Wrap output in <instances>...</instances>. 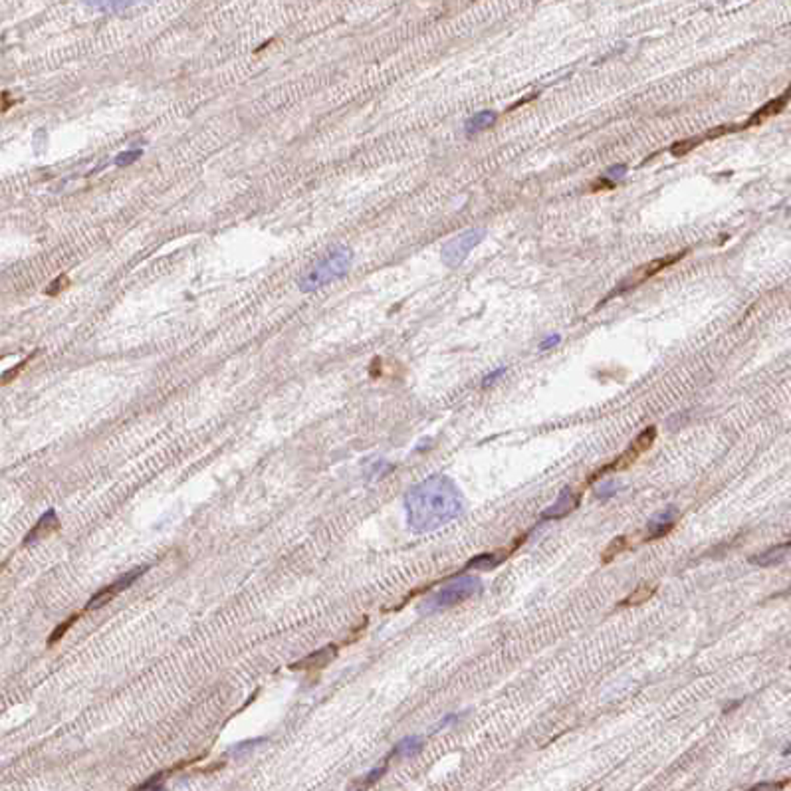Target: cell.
<instances>
[{
	"mask_svg": "<svg viewBox=\"0 0 791 791\" xmlns=\"http://www.w3.org/2000/svg\"><path fill=\"white\" fill-rule=\"evenodd\" d=\"M560 340H561L560 335H558V333H553V335H550L548 340H544L541 343H539V349H541V352H548V349H551L553 345H558V343H560Z\"/></svg>",
	"mask_w": 791,
	"mask_h": 791,
	"instance_id": "obj_28",
	"label": "cell"
},
{
	"mask_svg": "<svg viewBox=\"0 0 791 791\" xmlns=\"http://www.w3.org/2000/svg\"><path fill=\"white\" fill-rule=\"evenodd\" d=\"M143 155V151L141 149H131V151H123V153H120L117 157H115V165L117 167H129L133 165L139 157Z\"/></svg>",
	"mask_w": 791,
	"mask_h": 791,
	"instance_id": "obj_22",
	"label": "cell"
},
{
	"mask_svg": "<svg viewBox=\"0 0 791 791\" xmlns=\"http://www.w3.org/2000/svg\"><path fill=\"white\" fill-rule=\"evenodd\" d=\"M516 546H514V548H516ZM514 548H502V550L486 551V553H480V555H474L472 560L464 565L462 572H470V570H474V572H490V570H494L498 565H502V563L512 555Z\"/></svg>",
	"mask_w": 791,
	"mask_h": 791,
	"instance_id": "obj_9",
	"label": "cell"
},
{
	"mask_svg": "<svg viewBox=\"0 0 791 791\" xmlns=\"http://www.w3.org/2000/svg\"><path fill=\"white\" fill-rule=\"evenodd\" d=\"M787 551V546H780V548H773V550L769 551H764V553H759V555H756V558H752V563H758V565H764V567H768V565H773V563H778V561L783 560V553Z\"/></svg>",
	"mask_w": 791,
	"mask_h": 791,
	"instance_id": "obj_18",
	"label": "cell"
},
{
	"mask_svg": "<svg viewBox=\"0 0 791 791\" xmlns=\"http://www.w3.org/2000/svg\"><path fill=\"white\" fill-rule=\"evenodd\" d=\"M157 790V787H163V773H159V776H153L149 781H145V783H141L137 790Z\"/></svg>",
	"mask_w": 791,
	"mask_h": 791,
	"instance_id": "obj_25",
	"label": "cell"
},
{
	"mask_svg": "<svg viewBox=\"0 0 791 791\" xmlns=\"http://www.w3.org/2000/svg\"><path fill=\"white\" fill-rule=\"evenodd\" d=\"M657 593V585H650V583H643V585H638L637 589L633 591V593L629 595V597H625L623 601H621V605L623 607H631V605H641L645 603V601H648L652 595Z\"/></svg>",
	"mask_w": 791,
	"mask_h": 791,
	"instance_id": "obj_17",
	"label": "cell"
},
{
	"mask_svg": "<svg viewBox=\"0 0 791 791\" xmlns=\"http://www.w3.org/2000/svg\"><path fill=\"white\" fill-rule=\"evenodd\" d=\"M617 490H619V484L615 480H605L601 486L595 488V496L599 500H609V498H613L617 494Z\"/></svg>",
	"mask_w": 791,
	"mask_h": 791,
	"instance_id": "obj_21",
	"label": "cell"
},
{
	"mask_svg": "<svg viewBox=\"0 0 791 791\" xmlns=\"http://www.w3.org/2000/svg\"><path fill=\"white\" fill-rule=\"evenodd\" d=\"M496 117H498V115H496L494 111L490 110L480 111V113L472 115L470 120H466V123H464V131H466V135H476V133L484 131V129H490V127L496 123Z\"/></svg>",
	"mask_w": 791,
	"mask_h": 791,
	"instance_id": "obj_15",
	"label": "cell"
},
{
	"mask_svg": "<svg viewBox=\"0 0 791 791\" xmlns=\"http://www.w3.org/2000/svg\"><path fill=\"white\" fill-rule=\"evenodd\" d=\"M385 769H387V768L383 766V768H379V769H375V771H371V773H369V780H367V781L371 783V781L379 780V778H381V776L385 773Z\"/></svg>",
	"mask_w": 791,
	"mask_h": 791,
	"instance_id": "obj_31",
	"label": "cell"
},
{
	"mask_svg": "<svg viewBox=\"0 0 791 791\" xmlns=\"http://www.w3.org/2000/svg\"><path fill=\"white\" fill-rule=\"evenodd\" d=\"M409 527L417 534L435 532L451 524L464 512V498L449 476L435 474L405 496Z\"/></svg>",
	"mask_w": 791,
	"mask_h": 791,
	"instance_id": "obj_1",
	"label": "cell"
},
{
	"mask_svg": "<svg viewBox=\"0 0 791 791\" xmlns=\"http://www.w3.org/2000/svg\"><path fill=\"white\" fill-rule=\"evenodd\" d=\"M423 750V738L420 736H409L403 738L393 750V756L397 758H413L417 756L418 752Z\"/></svg>",
	"mask_w": 791,
	"mask_h": 791,
	"instance_id": "obj_16",
	"label": "cell"
},
{
	"mask_svg": "<svg viewBox=\"0 0 791 791\" xmlns=\"http://www.w3.org/2000/svg\"><path fill=\"white\" fill-rule=\"evenodd\" d=\"M353 250L349 246H337L326 256H321L318 262L309 268L306 274L297 280V288L302 294H311L326 288L331 282H337L340 278L352 270Z\"/></svg>",
	"mask_w": 791,
	"mask_h": 791,
	"instance_id": "obj_2",
	"label": "cell"
},
{
	"mask_svg": "<svg viewBox=\"0 0 791 791\" xmlns=\"http://www.w3.org/2000/svg\"><path fill=\"white\" fill-rule=\"evenodd\" d=\"M480 591H482V583L478 577L462 575V577H456L454 581L446 583L444 587H440L439 591L429 595L423 603L418 605V613L420 615L440 613L444 609H451V607H456V605L472 599L474 595H478Z\"/></svg>",
	"mask_w": 791,
	"mask_h": 791,
	"instance_id": "obj_3",
	"label": "cell"
},
{
	"mask_svg": "<svg viewBox=\"0 0 791 791\" xmlns=\"http://www.w3.org/2000/svg\"><path fill=\"white\" fill-rule=\"evenodd\" d=\"M145 572H147V567H137V570H133V572H129L127 575L120 577L115 583L108 585L105 589H101L98 595H94V597L89 599L88 609H99V607H103L105 603H110L111 599H115V595L121 593V591L127 589V587H131L133 583H135V579L141 577Z\"/></svg>",
	"mask_w": 791,
	"mask_h": 791,
	"instance_id": "obj_8",
	"label": "cell"
},
{
	"mask_svg": "<svg viewBox=\"0 0 791 791\" xmlns=\"http://www.w3.org/2000/svg\"><path fill=\"white\" fill-rule=\"evenodd\" d=\"M674 522H676V508H667L664 512L657 514V516L648 522V534H647L648 541L664 538V536L671 532L672 527H674Z\"/></svg>",
	"mask_w": 791,
	"mask_h": 791,
	"instance_id": "obj_10",
	"label": "cell"
},
{
	"mask_svg": "<svg viewBox=\"0 0 791 791\" xmlns=\"http://www.w3.org/2000/svg\"><path fill=\"white\" fill-rule=\"evenodd\" d=\"M579 502H581L579 492H575L572 488H563L561 494L558 496V500L539 514V522H550V520H561V517L570 516L573 510H577Z\"/></svg>",
	"mask_w": 791,
	"mask_h": 791,
	"instance_id": "obj_7",
	"label": "cell"
},
{
	"mask_svg": "<svg viewBox=\"0 0 791 791\" xmlns=\"http://www.w3.org/2000/svg\"><path fill=\"white\" fill-rule=\"evenodd\" d=\"M684 254L686 252H676V254H671V256H664V258H657V260H650V262H647L645 266H641L638 270H635L631 276H626L625 280H623V284H619V288L617 290H613L611 294H609V297H615L617 294H625V292H629V290H633V288L641 286L643 282H647L648 278H652V276H657L660 272V270H664V268H669V266H672L674 262H679L681 258H684ZM607 297V300H609Z\"/></svg>",
	"mask_w": 791,
	"mask_h": 791,
	"instance_id": "obj_6",
	"label": "cell"
},
{
	"mask_svg": "<svg viewBox=\"0 0 791 791\" xmlns=\"http://www.w3.org/2000/svg\"><path fill=\"white\" fill-rule=\"evenodd\" d=\"M335 655H337V647H333V645H328V647H323L321 650H316L314 655H309V657H306V659H302L300 662H296V664H292V669H302V671L323 669V667H328V664H330Z\"/></svg>",
	"mask_w": 791,
	"mask_h": 791,
	"instance_id": "obj_12",
	"label": "cell"
},
{
	"mask_svg": "<svg viewBox=\"0 0 791 791\" xmlns=\"http://www.w3.org/2000/svg\"><path fill=\"white\" fill-rule=\"evenodd\" d=\"M66 284H67L66 276H58L54 282H52L50 286L46 288V294H48V296H56V294H58L60 290H64V286H66Z\"/></svg>",
	"mask_w": 791,
	"mask_h": 791,
	"instance_id": "obj_24",
	"label": "cell"
},
{
	"mask_svg": "<svg viewBox=\"0 0 791 791\" xmlns=\"http://www.w3.org/2000/svg\"><path fill=\"white\" fill-rule=\"evenodd\" d=\"M506 373V367H500V369H496V371H492V373H488L486 377H484L482 381V387H490L492 383H496L502 375Z\"/></svg>",
	"mask_w": 791,
	"mask_h": 791,
	"instance_id": "obj_27",
	"label": "cell"
},
{
	"mask_svg": "<svg viewBox=\"0 0 791 791\" xmlns=\"http://www.w3.org/2000/svg\"><path fill=\"white\" fill-rule=\"evenodd\" d=\"M88 6L91 8H98L103 12H121L129 11L133 6H139V4H147L151 0H84Z\"/></svg>",
	"mask_w": 791,
	"mask_h": 791,
	"instance_id": "obj_14",
	"label": "cell"
},
{
	"mask_svg": "<svg viewBox=\"0 0 791 791\" xmlns=\"http://www.w3.org/2000/svg\"><path fill=\"white\" fill-rule=\"evenodd\" d=\"M655 439H657V427H647V429L643 430L641 435H638L637 439L633 440L631 444H629V449H626L621 456H617L615 461L611 462L609 466H603L601 470H597V472L587 480V482H593V480H597L601 474H609L611 470H625V468H629L633 462L637 461L641 454H645V452L652 446V442H655Z\"/></svg>",
	"mask_w": 791,
	"mask_h": 791,
	"instance_id": "obj_5",
	"label": "cell"
},
{
	"mask_svg": "<svg viewBox=\"0 0 791 791\" xmlns=\"http://www.w3.org/2000/svg\"><path fill=\"white\" fill-rule=\"evenodd\" d=\"M785 783H758L754 785V790H780Z\"/></svg>",
	"mask_w": 791,
	"mask_h": 791,
	"instance_id": "obj_30",
	"label": "cell"
},
{
	"mask_svg": "<svg viewBox=\"0 0 791 791\" xmlns=\"http://www.w3.org/2000/svg\"><path fill=\"white\" fill-rule=\"evenodd\" d=\"M626 544H629V541H626L625 536H617V538L613 539V541H611V544H609L607 548H605V551H603L605 563H607V561L615 560L617 555H621V551L626 550Z\"/></svg>",
	"mask_w": 791,
	"mask_h": 791,
	"instance_id": "obj_20",
	"label": "cell"
},
{
	"mask_svg": "<svg viewBox=\"0 0 791 791\" xmlns=\"http://www.w3.org/2000/svg\"><path fill=\"white\" fill-rule=\"evenodd\" d=\"M625 175H626V165H613L607 169V176L613 179V181H619L621 176Z\"/></svg>",
	"mask_w": 791,
	"mask_h": 791,
	"instance_id": "obj_26",
	"label": "cell"
},
{
	"mask_svg": "<svg viewBox=\"0 0 791 791\" xmlns=\"http://www.w3.org/2000/svg\"><path fill=\"white\" fill-rule=\"evenodd\" d=\"M484 236H486L484 229H470V231H464L458 236H454L442 248V254H440L442 262L446 264V266H451V268L461 266L468 258V254L472 252L474 248L484 240Z\"/></svg>",
	"mask_w": 791,
	"mask_h": 791,
	"instance_id": "obj_4",
	"label": "cell"
},
{
	"mask_svg": "<svg viewBox=\"0 0 791 791\" xmlns=\"http://www.w3.org/2000/svg\"><path fill=\"white\" fill-rule=\"evenodd\" d=\"M704 139H706V135H704V137H700V135H696V137H688V139H681V141H674V143L671 145V153L674 155V157H681V155L690 153L693 149H696L698 145L702 143Z\"/></svg>",
	"mask_w": 791,
	"mask_h": 791,
	"instance_id": "obj_19",
	"label": "cell"
},
{
	"mask_svg": "<svg viewBox=\"0 0 791 791\" xmlns=\"http://www.w3.org/2000/svg\"><path fill=\"white\" fill-rule=\"evenodd\" d=\"M60 527V522L56 517L54 510H48L44 516L38 520V524L28 532V536L24 539V544H34L38 539H46L50 534H54L56 529Z\"/></svg>",
	"mask_w": 791,
	"mask_h": 791,
	"instance_id": "obj_13",
	"label": "cell"
},
{
	"mask_svg": "<svg viewBox=\"0 0 791 791\" xmlns=\"http://www.w3.org/2000/svg\"><path fill=\"white\" fill-rule=\"evenodd\" d=\"M613 187H615V181L607 176V179H599V181L595 183V187L591 188V191H601V188H613Z\"/></svg>",
	"mask_w": 791,
	"mask_h": 791,
	"instance_id": "obj_29",
	"label": "cell"
},
{
	"mask_svg": "<svg viewBox=\"0 0 791 791\" xmlns=\"http://www.w3.org/2000/svg\"><path fill=\"white\" fill-rule=\"evenodd\" d=\"M791 98V86L787 88V91L783 94V96H780V98L771 99V101H768L766 105H761L750 120L742 125V127H752V125H758V123H761V121H766L768 117H773V115H778L783 108H785V103L790 101Z\"/></svg>",
	"mask_w": 791,
	"mask_h": 791,
	"instance_id": "obj_11",
	"label": "cell"
},
{
	"mask_svg": "<svg viewBox=\"0 0 791 791\" xmlns=\"http://www.w3.org/2000/svg\"><path fill=\"white\" fill-rule=\"evenodd\" d=\"M76 619H77V615H72V617H70V619H67L66 623H64V625L58 626V629H56L54 633H52V637H50V641H48V645H54L56 641H60V638L64 637V635H66V631H67V629H70V626L74 625V621H76Z\"/></svg>",
	"mask_w": 791,
	"mask_h": 791,
	"instance_id": "obj_23",
	"label": "cell"
}]
</instances>
